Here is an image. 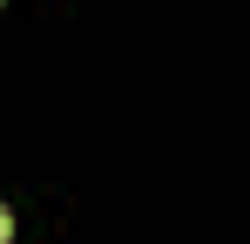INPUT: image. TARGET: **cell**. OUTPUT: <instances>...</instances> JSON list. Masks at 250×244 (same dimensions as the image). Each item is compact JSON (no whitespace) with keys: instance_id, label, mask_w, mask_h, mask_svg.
Segmentation results:
<instances>
[{"instance_id":"cell-1","label":"cell","mask_w":250,"mask_h":244,"mask_svg":"<svg viewBox=\"0 0 250 244\" xmlns=\"http://www.w3.org/2000/svg\"><path fill=\"white\" fill-rule=\"evenodd\" d=\"M7 238H14V217H7V210H0V244H7Z\"/></svg>"}]
</instances>
